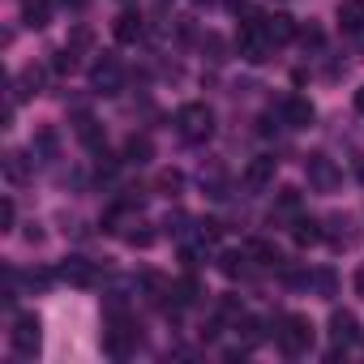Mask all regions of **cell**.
<instances>
[{
  "mask_svg": "<svg viewBox=\"0 0 364 364\" xmlns=\"http://www.w3.org/2000/svg\"><path fill=\"white\" fill-rule=\"evenodd\" d=\"M274 343H279L287 355H304V351L313 347V321L300 317V313L279 317V326H274Z\"/></svg>",
  "mask_w": 364,
  "mask_h": 364,
  "instance_id": "6da1fadb",
  "label": "cell"
},
{
  "mask_svg": "<svg viewBox=\"0 0 364 364\" xmlns=\"http://www.w3.org/2000/svg\"><path fill=\"white\" fill-rule=\"evenodd\" d=\"M176 133L185 141H206L215 133V112L206 103H185L176 112Z\"/></svg>",
  "mask_w": 364,
  "mask_h": 364,
  "instance_id": "7a4b0ae2",
  "label": "cell"
},
{
  "mask_svg": "<svg viewBox=\"0 0 364 364\" xmlns=\"http://www.w3.org/2000/svg\"><path fill=\"white\" fill-rule=\"evenodd\" d=\"M137 326L129 321V317H120V313H112V330L103 334V351L112 355V360H129L133 355V347H137Z\"/></svg>",
  "mask_w": 364,
  "mask_h": 364,
  "instance_id": "3957f363",
  "label": "cell"
},
{
  "mask_svg": "<svg viewBox=\"0 0 364 364\" xmlns=\"http://www.w3.org/2000/svg\"><path fill=\"white\" fill-rule=\"evenodd\" d=\"M9 338H14V351L31 360V355H39V343H43V321H39L35 313H18V317H14V334H9Z\"/></svg>",
  "mask_w": 364,
  "mask_h": 364,
  "instance_id": "277c9868",
  "label": "cell"
},
{
  "mask_svg": "<svg viewBox=\"0 0 364 364\" xmlns=\"http://www.w3.org/2000/svg\"><path fill=\"white\" fill-rule=\"evenodd\" d=\"M304 176H309V185H313L317 193H330V189L338 185V167H334V159H326V154H309V159H304Z\"/></svg>",
  "mask_w": 364,
  "mask_h": 364,
  "instance_id": "5b68a950",
  "label": "cell"
},
{
  "mask_svg": "<svg viewBox=\"0 0 364 364\" xmlns=\"http://www.w3.org/2000/svg\"><path fill=\"white\" fill-rule=\"evenodd\" d=\"M90 86H95L99 95H120V86H124V73H120V65H116L112 56H103V60L90 69Z\"/></svg>",
  "mask_w": 364,
  "mask_h": 364,
  "instance_id": "8992f818",
  "label": "cell"
},
{
  "mask_svg": "<svg viewBox=\"0 0 364 364\" xmlns=\"http://www.w3.org/2000/svg\"><path fill=\"white\" fill-rule=\"evenodd\" d=\"M330 338H334V347H351V343L360 338V321H355V313L334 309V313H330Z\"/></svg>",
  "mask_w": 364,
  "mask_h": 364,
  "instance_id": "52a82bcc",
  "label": "cell"
},
{
  "mask_svg": "<svg viewBox=\"0 0 364 364\" xmlns=\"http://www.w3.org/2000/svg\"><path fill=\"white\" fill-rule=\"evenodd\" d=\"M167 296H171V313H180V309H189V304H198V296H202V283L193 279V274H185V279H176L171 287H167Z\"/></svg>",
  "mask_w": 364,
  "mask_h": 364,
  "instance_id": "ba28073f",
  "label": "cell"
},
{
  "mask_svg": "<svg viewBox=\"0 0 364 364\" xmlns=\"http://www.w3.org/2000/svg\"><path fill=\"white\" fill-rule=\"evenodd\" d=\"M279 120H283L287 129H309V124H313V103L300 99V95H291V99L279 107Z\"/></svg>",
  "mask_w": 364,
  "mask_h": 364,
  "instance_id": "9c48e42d",
  "label": "cell"
},
{
  "mask_svg": "<svg viewBox=\"0 0 364 364\" xmlns=\"http://www.w3.org/2000/svg\"><path fill=\"white\" fill-rule=\"evenodd\" d=\"M112 35L120 39V43H137L141 35H146V22H141V14H133V9H124L116 22H112Z\"/></svg>",
  "mask_w": 364,
  "mask_h": 364,
  "instance_id": "30bf717a",
  "label": "cell"
},
{
  "mask_svg": "<svg viewBox=\"0 0 364 364\" xmlns=\"http://www.w3.org/2000/svg\"><path fill=\"white\" fill-rule=\"evenodd\" d=\"M274 167H279V163H274L270 154H262V159H253V163L245 167V185H249V189H266V185H270V180H274Z\"/></svg>",
  "mask_w": 364,
  "mask_h": 364,
  "instance_id": "8fae6325",
  "label": "cell"
},
{
  "mask_svg": "<svg viewBox=\"0 0 364 364\" xmlns=\"http://www.w3.org/2000/svg\"><path fill=\"white\" fill-rule=\"evenodd\" d=\"M60 279L73 283V287H90V283H95V262H86V257H69V262L60 266Z\"/></svg>",
  "mask_w": 364,
  "mask_h": 364,
  "instance_id": "7c38bea8",
  "label": "cell"
},
{
  "mask_svg": "<svg viewBox=\"0 0 364 364\" xmlns=\"http://www.w3.org/2000/svg\"><path fill=\"white\" fill-rule=\"evenodd\" d=\"M31 171H35V159H31L26 150H9V154H5V176L14 180V185H26Z\"/></svg>",
  "mask_w": 364,
  "mask_h": 364,
  "instance_id": "4fadbf2b",
  "label": "cell"
},
{
  "mask_svg": "<svg viewBox=\"0 0 364 364\" xmlns=\"http://www.w3.org/2000/svg\"><path fill=\"white\" fill-rule=\"evenodd\" d=\"M43 90V69L39 65H26L22 73H18V82H14V103L18 99H31V95H39Z\"/></svg>",
  "mask_w": 364,
  "mask_h": 364,
  "instance_id": "5bb4252c",
  "label": "cell"
},
{
  "mask_svg": "<svg viewBox=\"0 0 364 364\" xmlns=\"http://www.w3.org/2000/svg\"><path fill=\"white\" fill-rule=\"evenodd\" d=\"M338 26L347 35H360L364 31V0H343V5H338Z\"/></svg>",
  "mask_w": 364,
  "mask_h": 364,
  "instance_id": "9a60e30c",
  "label": "cell"
},
{
  "mask_svg": "<svg viewBox=\"0 0 364 364\" xmlns=\"http://www.w3.org/2000/svg\"><path fill=\"white\" fill-rule=\"evenodd\" d=\"M262 31H266V39H270V43H287V39H296V22H291L287 14L266 18V22H262Z\"/></svg>",
  "mask_w": 364,
  "mask_h": 364,
  "instance_id": "2e32d148",
  "label": "cell"
},
{
  "mask_svg": "<svg viewBox=\"0 0 364 364\" xmlns=\"http://www.w3.org/2000/svg\"><path fill=\"white\" fill-rule=\"evenodd\" d=\"M270 219H279V223H283V219H300V193H296V189H279Z\"/></svg>",
  "mask_w": 364,
  "mask_h": 364,
  "instance_id": "e0dca14e",
  "label": "cell"
},
{
  "mask_svg": "<svg viewBox=\"0 0 364 364\" xmlns=\"http://www.w3.org/2000/svg\"><path fill=\"white\" fill-rule=\"evenodd\" d=\"M326 232H321V223L317 219H291V240L300 245V249H309V245H317Z\"/></svg>",
  "mask_w": 364,
  "mask_h": 364,
  "instance_id": "ac0fdd59",
  "label": "cell"
},
{
  "mask_svg": "<svg viewBox=\"0 0 364 364\" xmlns=\"http://www.w3.org/2000/svg\"><path fill=\"white\" fill-rule=\"evenodd\" d=\"M150 154H154V146H150V137H146V133H133V137L124 141V159H129V163H137V167H141V163H150Z\"/></svg>",
  "mask_w": 364,
  "mask_h": 364,
  "instance_id": "d6986e66",
  "label": "cell"
},
{
  "mask_svg": "<svg viewBox=\"0 0 364 364\" xmlns=\"http://www.w3.org/2000/svg\"><path fill=\"white\" fill-rule=\"evenodd\" d=\"M22 18H26V26H48V18H52V0H26L22 5Z\"/></svg>",
  "mask_w": 364,
  "mask_h": 364,
  "instance_id": "ffe728a7",
  "label": "cell"
},
{
  "mask_svg": "<svg viewBox=\"0 0 364 364\" xmlns=\"http://www.w3.org/2000/svg\"><path fill=\"white\" fill-rule=\"evenodd\" d=\"M219 270H223L228 279H245V274H249V253H223V257H219Z\"/></svg>",
  "mask_w": 364,
  "mask_h": 364,
  "instance_id": "44dd1931",
  "label": "cell"
},
{
  "mask_svg": "<svg viewBox=\"0 0 364 364\" xmlns=\"http://www.w3.org/2000/svg\"><path fill=\"white\" fill-rule=\"evenodd\" d=\"M236 330H245V347H257L266 338V321H257V317H240Z\"/></svg>",
  "mask_w": 364,
  "mask_h": 364,
  "instance_id": "7402d4cb",
  "label": "cell"
},
{
  "mask_svg": "<svg viewBox=\"0 0 364 364\" xmlns=\"http://www.w3.org/2000/svg\"><path fill=\"white\" fill-rule=\"evenodd\" d=\"M249 253H253V257H257L262 266H283L279 249H274V245H266V240H253V245H249Z\"/></svg>",
  "mask_w": 364,
  "mask_h": 364,
  "instance_id": "603a6c76",
  "label": "cell"
},
{
  "mask_svg": "<svg viewBox=\"0 0 364 364\" xmlns=\"http://www.w3.org/2000/svg\"><path fill=\"white\" fill-rule=\"evenodd\" d=\"M73 69H77V52H73V48L52 52V73H73Z\"/></svg>",
  "mask_w": 364,
  "mask_h": 364,
  "instance_id": "cb8c5ba5",
  "label": "cell"
},
{
  "mask_svg": "<svg viewBox=\"0 0 364 364\" xmlns=\"http://www.w3.org/2000/svg\"><path fill=\"white\" fill-rule=\"evenodd\" d=\"M124 240L133 249H150L154 245V232H150V223H133V232H124Z\"/></svg>",
  "mask_w": 364,
  "mask_h": 364,
  "instance_id": "d4e9b609",
  "label": "cell"
},
{
  "mask_svg": "<svg viewBox=\"0 0 364 364\" xmlns=\"http://www.w3.org/2000/svg\"><path fill=\"white\" fill-rule=\"evenodd\" d=\"M77 137H82L86 146H95V150H99V124H95V120H90L86 112L77 116Z\"/></svg>",
  "mask_w": 364,
  "mask_h": 364,
  "instance_id": "484cf974",
  "label": "cell"
},
{
  "mask_svg": "<svg viewBox=\"0 0 364 364\" xmlns=\"http://www.w3.org/2000/svg\"><path fill=\"white\" fill-rule=\"evenodd\" d=\"M35 154H43V159L56 154V129H39L35 133Z\"/></svg>",
  "mask_w": 364,
  "mask_h": 364,
  "instance_id": "4316f807",
  "label": "cell"
},
{
  "mask_svg": "<svg viewBox=\"0 0 364 364\" xmlns=\"http://www.w3.org/2000/svg\"><path fill=\"white\" fill-rule=\"evenodd\" d=\"M219 317H223V321H240V317H245V304H240L236 296H223V300H219Z\"/></svg>",
  "mask_w": 364,
  "mask_h": 364,
  "instance_id": "83f0119b",
  "label": "cell"
},
{
  "mask_svg": "<svg viewBox=\"0 0 364 364\" xmlns=\"http://www.w3.org/2000/svg\"><path fill=\"white\" fill-rule=\"evenodd\" d=\"M296 39H300L304 48H313V52H317V48L326 43V35H321V26H300V31H296Z\"/></svg>",
  "mask_w": 364,
  "mask_h": 364,
  "instance_id": "f1b7e54d",
  "label": "cell"
},
{
  "mask_svg": "<svg viewBox=\"0 0 364 364\" xmlns=\"http://www.w3.org/2000/svg\"><path fill=\"white\" fill-rule=\"evenodd\" d=\"M95 43V35H90V26H73V35H69V48L73 52H86Z\"/></svg>",
  "mask_w": 364,
  "mask_h": 364,
  "instance_id": "f546056e",
  "label": "cell"
},
{
  "mask_svg": "<svg viewBox=\"0 0 364 364\" xmlns=\"http://www.w3.org/2000/svg\"><path fill=\"white\" fill-rule=\"evenodd\" d=\"M313 283H317V291H321V296H334V287H338L330 270H317V274H313Z\"/></svg>",
  "mask_w": 364,
  "mask_h": 364,
  "instance_id": "4dcf8cb0",
  "label": "cell"
},
{
  "mask_svg": "<svg viewBox=\"0 0 364 364\" xmlns=\"http://www.w3.org/2000/svg\"><path fill=\"white\" fill-rule=\"evenodd\" d=\"M159 189H163L167 198H171V193H180V171H163V176H159Z\"/></svg>",
  "mask_w": 364,
  "mask_h": 364,
  "instance_id": "1f68e13d",
  "label": "cell"
},
{
  "mask_svg": "<svg viewBox=\"0 0 364 364\" xmlns=\"http://www.w3.org/2000/svg\"><path fill=\"white\" fill-rule=\"evenodd\" d=\"M14 219H18V210H14V202L5 198V202H0V228L9 232V228H14Z\"/></svg>",
  "mask_w": 364,
  "mask_h": 364,
  "instance_id": "d6a6232c",
  "label": "cell"
},
{
  "mask_svg": "<svg viewBox=\"0 0 364 364\" xmlns=\"http://www.w3.org/2000/svg\"><path fill=\"white\" fill-rule=\"evenodd\" d=\"M206 52H210V60H223V39L219 35H206V43H202Z\"/></svg>",
  "mask_w": 364,
  "mask_h": 364,
  "instance_id": "836d02e7",
  "label": "cell"
},
{
  "mask_svg": "<svg viewBox=\"0 0 364 364\" xmlns=\"http://www.w3.org/2000/svg\"><path fill=\"white\" fill-rule=\"evenodd\" d=\"M26 283H31V287H48V283H52V274H48V270H31V274H26Z\"/></svg>",
  "mask_w": 364,
  "mask_h": 364,
  "instance_id": "e575fe53",
  "label": "cell"
},
{
  "mask_svg": "<svg viewBox=\"0 0 364 364\" xmlns=\"http://www.w3.org/2000/svg\"><path fill=\"white\" fill-rule=\"evenodd\" d=\"M65 9H86V0H60Z\"/></svg>",
  "mask_w": 364,
  "mask_h": 364,
  "instance_id": "d590c367",
  "label": "cell"
},
{
  "mask_svg": "<svg viewBox=\"0 0 364 364\" xmlns=\"http://www.w3.org/2000/svg\"><path fill=\"white\" fill-rule=\"evenodd\" d=\"M355 112H364V86L355 90Z\"/></svg>",
  "mask_w": 364,
  "mask_h": 364,
  "instance_id": "8d00e7d4",
  "label": "cell"
},
{
  "mask_svg": "<svg viewBox=\"0 0 364 364\" xmlns=\"http://www.w3.org/2000/svg\"><path fill=\"white\" fill-rule=\"evenodd\" d=\"M355 291L364 296V266H360V274H355Z\"/></svg>",
  "mask_w": 364,
  "mask_h": 364,
  "instance_id": "74e56055",
  "label": "cell"
},
{
  "mask_svg": "<svg viewBox=\"0 0 364 364\" xmlns=\"http://www.w3.org/2000/svg\"><path fill=\"white\" fill-rule=\"evenodd\" d=\"M355 171H360V180H364V159H360V163H355Z\"/></svg>",
  "mask_w": 364,
  "mask_h": 364,
  "instance_id": "f35d334b",
  "label": "cell"
}]
</instances>
